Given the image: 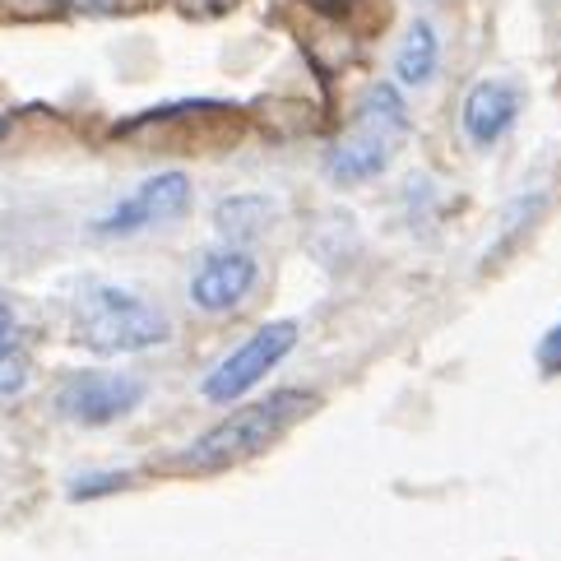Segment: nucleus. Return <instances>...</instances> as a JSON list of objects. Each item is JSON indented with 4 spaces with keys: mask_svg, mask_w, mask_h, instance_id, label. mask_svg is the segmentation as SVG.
Instances as JSON below:
<instances>
[{
    "mask_svg": "<svg viewBox=\"0 0 561 561\" xmlns=\"http://www.w3.org/2000/svg\"><path fill=\"white\" fill-rule=\"evenodd\" d=\"M316 409V394L307 390H274L255 404L237 409L232 417H224L218 427L199 432L191 446L176 455L182 469H195V473H224V469H237L247 459L265 455L278 436H284L297 417H307Z\"/></svg>",
    "mask_w": 561,
    "mask_h": 561,
    "instance_id": "f257e3e1",
    "label": "nucleus"
},
{
    "mask_svg": "<svg viewBox=\"0 0 561 561\" xmlns=\"http://www.w3.org/2000/svg\"><path fill=\"white\" fill-rule=\"evenodd\" d=\"M297 320H270V325H260L242 348H232L224 363H218L205 386H199V394L209 399V404H237L247 390H255L260 380H265L284 357L297 348Z\"/></svg>",
    "mask_w": 561,
    "mask_h": 561,
    "instance_id": "20e7f679",
    "label": "nucleus"
},
{
    "mask_svg": "<svg viewBox=\"0 0 561 561\" xmlns=\"http://www.w3.org/2000/svg\"><path fill=\"white\" fill-rule=\"evenodd\" d=\"M116 488H130V473H93L84 483L70 488V501H89V496H103V492H116Z\"/></svg>",
    "mask_w": 561,
    "mask_h": 561,
    "instance_id": "9b49d317",
    "label": "nucleus"
},
{
    "mask_svg": "<svg viewBox=\"0 0 561 561\" xmlns=\"http://www.w3.org/2000/svg\"><path fill=\"white\" fill-rule=\"evenodd\" d=\"M75 334H79V344L93 348V353L122 357V353H145L153 344H163L172 330H168V316L153 302H145L139 293L98 284V288H89L84 297H79Z\"/></svg>",
    "mask_w": 561,
    "mask_h": 561,
    "instance_id": "7ed1b4c3",
    "label": "nucleus"
},
{
    "mask_svg": "<svg viewBox=\"0 0 561 561\" xmlns=\"http://www.w3.org/2000/svg\"><path fill=\"white\" fill-rule=\"evenodd\" d=\"M404 135H409L404 93L394 84H371L353 112V130L325 153V176L339 186L371 182L376 172L390 168V158L399 153V145H404Z\"/></svg>",
    "mask_w": 561,
    "mask_h": 561,
    "instance_id": "f03ea898",
    "label": "nucleus"
},
{
    "mask_svg": "<svg viewBox=\"0 0 561 561\" xmlns=\"http://www.w3.org/2000/svg\"><path fill=\"white\" fill-rule=\"evenodd\" d=\"M265 224H270V205L260 195H232L214 209V228L232 237V242H251V237L265 232Z\"/></svg>",
    "mask_w": 561,
    "mask_h": 561,
    "instance_id": "9d476101",
    "label": "nucleus"
},
{
    "mask_svg": "<svg viewBox=\"0 0 561 561\" xmlns=\"http://www.w3.org/2000/svg\"><path fill=\"white\" fill-rule=\"evenodd\" d=\"M515 116H519V89L506 84V79H478L465 98L459 122H465V135L478 149H492L515 126Z\"/></svg>",
    "mask_w": 561,
    "mask_h": 561,
    "instance_id": "6e6552de",
    "label": "nucleus"
},
{
    "mask_svg": "<svg viewBox=\"0 0 561 561\" xmlns=\"http://www.w3.org/2000/svg\"><path fill=\"white\" fill-rule=\"evenodd\" d=\"M255 288V260L242 247L209 251L199 260V270L191 274V302L209 316H224L232 307L247 302V293Z\"/></svg>",
    "mask_w": 561,
    "mask_h": 561,
    "instance_id": "0eeeda50",
    "label": "nucleus"
},
{
    "mask_svg": "<svg viewBox=\"0 0 561 561\" xmlns=\"http://www.w3.org/2000/svg\"><path fill=\"white\" fill-rule=\"evenodd\" d=\"M135 404H145V380L130 371H79L56 394V409L79 427H107Z\"/></svg>",
    "mask_w": 561,
    "mask_h": 561,
    "instance_id": "39448f33",
    "label": "nucleus"
},
{
    "mask_svg": "<svg viewBox=\"0 0 561 561\" xmlns=\"http://www.w3.org/2000/svg\"><path fill=\"white\" fill-rule=\"evenodd\" d=\"M24 380H28V363L19 353L5 348V353H0V399L19 394V390H24Z\"/></svg>",
    "mask_w": 561,
    "mask_h": 561,
    "instance_id": "f8f14e48",
    "label": "nucleus"
},
{
    "mask_svg": "<svg viewBox=\"0 0 561 561\" xmlns=\"http://www.w3.org/2000/svg\"><path fill=\"white\" fill-rule=\"evenodd\" d=\"M191 209V182L186 172H158L149 182H139V191L130 199H122L116 209H107L103 218H93V232L98 237H130L139 228H153V224H172Z\"/></svg>",
    "mask_w": 561,
    "mask_h": 561,
    "instance_id": "423d86ee",
    "label": "nucleus"
},
{
    "mask_svg": "<svg viewBox=\"0 0 561 561\" xmlns=\"http://www.w3.org/2000/svg\"><path fill=\"white\" fill-rule=\"evenodd\" d=\"M436 56H440L436 28H432V24H413V28L404 33V43H399V51H394V79H399V84H409V89L432 84Z\"/></svg>",
    "mask_w": 561,
    "mask_h": 561,
    "instance_id": "1a4fd4ad",
    "label": "nucleus"
},
{
    "mask_svg": "<svg viewBox=\"0 0 561 561\" xmlns=\"http://www.w3.org/2000/svg\"><path fill=\"white\" fill-rule=\"evenodd\" d=\"M10 339H14V311H10L5 297H0V353L10 348Z\"/></svg>",
    "mask_w": 561,
    "mask_h": 561,
    "instance_id": "4468645a",
    "label": "nucleus"
},
{
    "mask_svg": "<svg viewBox=\"0 0 561 561\" xmlns=\"http://www.w3.org/2000/svg\"><path fill=\"white\" fill-rule=\"evenodd\" d=\"M538 371H543V376H561V320L543 334V344H538Z\"/></svg>",
    "mask_w": 561,
    "mask_h": 561,
    "instance_id": "ddd939ff",
    "label": "nucleus"
},
{
    "mask_svg": "<svg viewBox=\"0 0 561 561\" xmlns=\"http://www.w3.org/2000/svg\"><path fill=\"white\" fill-rule=\"evenodd\" d=\"M10 135V116H0V139H5Z\"/></svg>",
    "mask_w": 561,
    "mask_h": 561,
    "instance_id": "2eb2a0df",
    "label": "nucleus"
}]
</instances>
